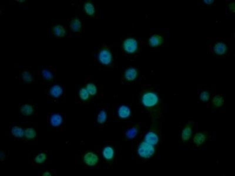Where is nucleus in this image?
<instances>
[{
    "label": "nucleus",
    "instance_id": "23",
    "mask_svg": "<svg viewBox=\"0 0 235 176\" xmlns=\"http://www.w3.org/2000/svg\"><path fill=\"white\" fill-rule=\"evenodd\" d=\"M86 88L88 92L91 95H94L97 92L96 87L93 83L88 84L87 85Z\"/></svg>",
    "mask_w": 235,
    "mask_h": 176
},
{
    "label": "nucleus",
    "instance_id": "5",
    "mask_svg": "<svg viewBox=\"0 0 235 176\" xmlns=\"http://www.w3.org/2000/svg\"><path fill=\"white\" fill-rule=\"evenodd\" d=\"M158 101V97L153 93H148L143 96L142 102L146 106L150 107L154 106L157 104Z\"/></svg>",
    "mask_w": 235,
    "mask_h": 176
},
{
    "label": "nucleus",
    "instance_id": "27",
    "mask_svg": "<svg viewBox=\"0 0 235 176\" xmlns=\"http://www.w3.org/2000/svg\"><path fill=\"white\" fill-rule=\"evenodd\" d=\"M87 89L84 88H82L79 91V96L81 99L83 100H86L89 97V94Z\"/></svg>",
    "mask_w": 235,
    "mask_h": 176
},
{
    "label": "nucleus",
    "instance_id": "17",
    "mask_svg": "<svg viewBox=\"0 0 235 176\" xmlns=\"http://www.w3.org/2000/svg\"><path fill=\"white\" fill-rule=\"evenodd\" d=\"M137 72L134 68H131L127 70L125 73L126 78L128 80L132 81L137 76Z\"/></svg>",
    "mask_w": 235,
    "mask_h": 176
},
{
    "label": "nucleus",
    "instance_id": "2",
    "mask_svg": "<svg viewBox=\"0 0 235 176\" xmlns=\"http://www.w3.org/2000/svg\"><path fill=\"white\" fill-rule=\"evenodd\" d=\"M154 152L155 149L153 145L146 142L142 143L138 150L139 155L145 158H150Z\"/></svg>",
    "mask_w": 235,
    "mask_h": 176
},
{
    "label": "nucleus",
    "instance_id": "26",
    "mask_svg": "<svg viewBox=\"0 0 235 176\" xmlns=\"http://www.w3.org/2000/svg\"><path fill=\"white\" fill-rule=\"evenodd\" d=\"M137 131L135 128H132L128 130L126 134L127 137L130 138H134L137 133Z\"/></svg>",
    "mask_w": 235,
    "mask_h": 176
},
{
    "label": "nucleus",
    "instance_id": "25",
    "mask_svg": "<svg viewBox=\"0 0 235 176\" xmlns=\"http://www.w3.org/2000/svg\"><path fill=\"white\" fill-rule=\"evenodd\" d=\"M107 118V114L104 111H100L98 115V121L100 123H104L106 120Z\"/></svg>",
    "mask_w": 235,
    "mask_h": 176
},
{
    "label": "nucleus",
    "instance_id": "29",
    "mask_svg": "<svg viewBox=\"0 0 235 176\" xmlns=\"http://www.w3.org/2000/svg\"><path fill=\"white\" fill-rule=\"evenodd\" d=\"M46 155L43 153H41L37 156L35 160L36 162L38 163H43L46 159Z\"/></svg>",
    "mask_w": 235,
    "mask_h": 176
},
{
    "label": "nucleus",
    "instance_id": "3",
    "mask_svg": "<svg viewBox=\"0 0 235 176\" xmlns=\"http://www.w3.org/2000/svg\"><path fill=\"white\" fill-rule=\"evenodd\" d=\"M63 90L61 87L53 83L48 84L47 87V94L48 98L52 99L57 98L62 94Z\"/></svg>",
    "mask_w": 235,
    "mask_h": 176
},
{
    "label": "nucleus",
    "instance_id": "20",
    "mask_svg": "<svg viewBox=\"0 0 235 176\" xmlns=\"http://www.w3.org/2000/svg\"><path fill=\"white\" fill-rule=\"evenodd\" d=\"M81 26V23L78 19L72 20L70 24V27L72 30L75 31H78Z\"/></svg>",
    "mask_w": 235,
    "mask_h": 176
},
{
    "label": "nucleus",
    "instance_id": "22",
    "mask_svg": "<svg viewBox=\"0 0 235 176\" xmlns=\"http://www.w3.org/2000/svg\"><path fill=\"white\" fill-rule=\"evenodd\" d=\"M11 133L15 136L21 137L23 135L24 131L21 128L15 126L12 128Z\"/></svg>",
    "mask_w": 235,
    "mask_h": 176
},
{
    "label": "nucleus",
    "instance_id": "16",
    "mask_svg": "<svg viewBox=\"0 0 235 176\" xmlns=\"http://www.w3.org/2000/svg\"><path fill=\"white\" fill-rule=\"evenodd\" d=\"M226 50V46L224 44L222 43H217L215 45L214 48L215 53L219 55L224 54Z\"/></svg>",
    "mask_w": 235,
    "mask_h": 176
},
{
    "label": "nucleus",
    "instance_id": "13",
    "mask_svg": "<svg viewBox=\"0 0 235 176\" xmlns=\"http://www.w3.org/2000/svg\"><path fill=\"white\" fill-rule=\"evenodd\" d=\"M192 133L191 127L187 126L182 131V140L183 141H186L189 140Z\"/></svg>",
    "mask_w": 235,
    "mask_h": 176
},
{
    "label": "nucleus",
    "instance_id": "30",
    "mask_svg": "<svg viewBox=\"0 0 235 176\" xmlns=\"http://www.w3.org/2000/svg\"><path fill=\"white\" fill-rule=\"evenodd\" d=\"M201 99L203 101H207L209 99V95L207 91H204L201 93L200 95Z\"/></svg>",
    "mask_w": 235,
    "mask_h": 176
},
{
    "label": "nucleus",
    "instance_id": "33",
    "mask_svg": "<svg viewBox=\"0 0 235 176\" xmlns=\"http://www.w3.org/2000/svg\"><path fill=\"white\" fill-rule=\"evenodd\" d=\"M49 173L48 172H46L44 174H43V176H48L49 175Z\"/></svg>",
    "mask_w": 235,
    "mask_h": 176
},
{
    "label": "nucleus",
    "instance_id": "18",
    "mask_svg": "<svg viewBox=\"0 0 235 176\" xmlns=\"http://www.w3.org/2000/svg\"><path fill=\"white\" fill-rule=\"evenodd\" d=\"M114 151L113 148L110 147H105L103 151L104 157L107 159H111L113 156Z\"/></svg>",
    "mask_w": 235,
    "mask_h": 176
},
{
    "label": "nucleus",
    "instance_id": "19",
    "mask_svg": "<svg viewBox=\"0 0 235 176\" xmlns=\"http://www.w3.org/2000/svg\"><path fill=\"white\" fill-rule=\"evenodd\" d=\"M162 41V37L158 35L152 36L150 39L149 41L151 45L153 46L159 45Z\"/></svg>",
    "mask_w": 235,
    "mask_h": 176
},
{
    "label": "nucleus",
    "instance_id": "11",
    "mask_svg": "<svg viewBox=\"0 0 235 176\" xmlns=\"http://www.w3.org/2000/svg\"><path fill=\"white\" fill-rule=\"evenodd\" d=\"M52 31L53 34L57 37H63L66 33L64 28L61 25L55 26L52 28Z\"/></svg>",
    "mask_w": 235,
    "mask_h": 176
},
{
    "label": "nucleus",
    "instance_id": "28",
    "mask_svg": "<svg viewBox=\"0 0 235 176\" xmlns=\"http://www.w3.org/2000/svg\"><path fill=\"white\" fill-rule=\"evenodd\" d=\"M25 135L28 138H34L36 135V132L32 128H28L25 131Z\"/></svg>",
    "mask_w": 235,
    "mask_h": 176
},
{
    "label": "nucleus",
    "instance_id": "7",
    "mask_svg": "<svg viewBox=\"0 0 235 176\" xmlns=\"http://www.w3.org/2000/svg\"><path fill=\"white\" fill-rule=\"evenodd\" d=\"M123 45L125 50L130 53L134 52L137 48V41L132 38L126 39L124 42Z\"/></svg>",
    "mask_w": 235,
    "mask_h": 176
},
{
    "label": "nucleus",
    "instance_id": "6",
    "mask_svg": "<svg viewBox=\"0 0 235 176\" xmlns=\"http://www.w3.org/2000/svg\"><path fill=\"white\" fill-rule=\"evenodd\" d=\"M33 103L21 104L19 106L20 112L23 115L28 116L33 113L35 105Z\"/></svg>",
    "mask_w": 235,
    "mask_h": 176
},
{
    "label": "nucleus",
    "instance_id": "4",
    "mask_svg": "<svg viewBox=\"0 0 235 176\" xmlns=\"http://www.w3.org/2000/svg\"><path fill=\"white\" fill-rule=\"evenodd\" d=\"M38 79L37 74L35 72L25 70L19 72V79L22 82L27 84L32 83Z\"/></svg>",
    "mask_w": 235,
    "mask_h": 176
},
{
    "label": "nucleus",
    "instance_id": "15",
    "mask_svg": "<svg viewBox=\"0 0 235 176\" xmlns=\"http://www.w3.org/2000/svg\"><path fill=\"white\" fill-rule=\"evenodd\" d=\"M62 118L61 116L58 114H54L51 117V122L53 126H57L62 122Z\"/></svg>",
    "mask_w": 235,
    "mask_h": 176
},
{
    "label": "nucleus",
    "instance_id": "14",
    "mask_svg": "<svg viewBox=\"0 0 235 176\" xmlns=\"http://www.w3.org/2000/svg\"><path fill=\"white\" fill-rule=\"evenodd\" d=\"M118 113L120 117L122 118H125L129 116L130 111L128 107L122 106L119 108Z\"/></svg>",
    "mask_w": 235,
    "mask_h": 176
},
{
    "label": "nucleus",
    "instance_id": "31",
    "mask_svg": "<svg viewBox=\"0 0 235 176\" xmlns=\"http://www.w3.org/2000/svg\"><path fill=\"white\" fill-rule=\"evenodd\" d=\"M234 3H230L229 4V10L230 11H231L232 12L234 11Z\"/></svg>",
    "mask_w": 235,
    "mask_h": 176
},
{
    "label": "nucleus",
    "instance_id": "24",
    "mask_svg": "<svg viewBox=\"0 0 235 176\" xmlns=\"http://www.w3.org/2000/svg\"><path fill=\"white\" fill-rule=\"evenodd\" d=\"M85 8L86 13L89 15H92L95 12V10L94 7L90 3H86L85 4Z\"/></svg>",
    "mask_w": 235,
    "mask_h": 176
},
{
    "label": "nucleus",
    "instance_id": "12",
    "mask_svg": "<svg viewBox=\"0 0 235 176\" xmlns=\"http://www.w3.org/2000/svg\"><path fill=\"white\" fill-rule=\"evenodd\" d=\"M206 139V137L204 134L201 133H198L194 136L193 141L195 144L199 146L204 142Z\"/></svg>",
    "mask_w": 235,
    "mask_h": 176
},
{
    "label": "nucleus",
    "instance_id": "8",
    "mask_svg": "<svg viewBox=\"0 0 235 176\" xmlns=\"http://www.w3.org/2000/svg\"><path fill=\"white\" fill-rule=\"evenodd\" d=\"M98 156L91 152L86 153L84 156V160L87 165L92 166L95 165L98 160Z\"/></svg>",
    "mask_w": 235,
    "mask_h": 176
},
{
    "label": "nucleus",
    "instance_id": "10",
    "mask_svg": "<svg viewBox=\"0 0 235 176\" xmlns=\"http://www.w3.org/2000/svg\"><path fill=\"white\" fill-rule=\"evenodd\" d=\"M146 142L152 145L157 144L159 141L157 136L154 133L150 132L147 133L145 137Z\"/></svg>",
    "mask_w": 235,
    "mask_h": 176
},
{
    "label": "nucleus",
    "instance_id": "32",
    "mask_svg": "<svg viewBox=\"0 0 235 176\" xmlns=\"http://www.w3.org/2000/svg\"><path fill=\"white\" fill-rule=\"evenodd\" d=\"M214 1V0H204V2L206 4H212Z\"/></svg>",
    "mask_w": 235,
    "mask_h": 176
},
{
    "label": "nucleus",
    "instance_id": "9",
    "mask_svg": "<svg viewBox=\"0 0 235 176\" xmlns=\"http://www.w3.org/2000/svg\"><path fill=\"white\" fill-rule=\"evenodd\" d=\"M100 61L103 64L108 65L110 63L111 59V55L108 50H103L100 52L99 55Z\"/></svg>",
    "mask_w": 235,
    "mask_h": 176
},
{
    "label": "nucleus",
    "instance_id": "1",
    "mask_svg": "<svg viewBox=\"0 0 235 176\" xmlns=\"http://www.w3.org/2000/svg\"><path fill=\"white\" fill-rule=\"evenodd\" d=\"M37 72L38 79L42 80L43 84H48L53 83L54 74L52 69H45Z\"/></svg>",
    "mask_w": 235,
    "mask_h": 176
},
{
    "label": "nucleus",
    "instance_id": "21",
    "mask_svg": "<svg viewBox=\"0 0 235 176\" xmlns=\"http://www.w3.org/2000/svg\"><path fill=\"white\" fill-rule=\"evenodd\" d=\"M224 102L223 97L219 95L215 96L212 100L213 105L216 107L221 106L223 104Z\"/></svg>",
    "mask_w": 235,
    "mask_h": 176
}]
</instances>
